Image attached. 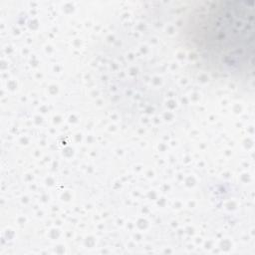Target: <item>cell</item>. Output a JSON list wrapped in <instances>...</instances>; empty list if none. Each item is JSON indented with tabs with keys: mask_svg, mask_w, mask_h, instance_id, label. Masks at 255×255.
Here are the masks:
<instances>
[{
	"mask_svg": "<svg viewBox=\"0 0 255 255\" xmlns=\"http://www.w3.org/2000/svg\"><path fill=\"white\" fill-rule=\"evenodd\" d=\"M253 3H212L191 17L193 48L216 71L240 76L252 68Z\"/></svg>",
	"mask_w": 255,
	"mask_h": 255,
	"instance_id": "1",
	"label": "cell"
}]
</instances>
